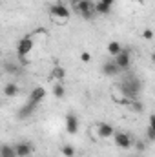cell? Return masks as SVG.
Here are the masks:
<instances>
[{
	"label": "cell",
	"mask_w": 155,
	"mask_h": 157,
	"mask_svg": "<svg viewBox=\"0 0 155 157\" xmlns=\"http://www.w3.org/2000/svg\"><path fill=\"white\" fill-rule=\"evenodd\" d=\"M142 39H144V40H152V39H153V31H152L150 28H146V29L142 31Z\"/></svg>",
	"instance_id": "cell-24"
},
{
	"label": "cell",
	"mask_w": 155,
	"mask_h": 157,
	"mask_svg": "<svg viewBox=\"0 0 155 157\" xmlns=\"http://www.w3.org/2000/svg\"><path fill=\"white\" fill-rule=\"evenodd\" d=\"M128 157H139V155H128Z\"/></svg>",
	"instance_id": "cell-27"
},
{
	"label": "cell",
	"mask_w": 155,
	"mask_h": 157,
	"mask_svg": "<svg viewBox=\"0 0 155 157\" xmlns=\"http://www.w3.org/2000/svg\"><path fill=\"white\" fill-rule=\"evenodd\" d=\"M49 15H51V17H55V18L66 20V18H70L71 11H70V7H68L66 4L57 2V4H51V6H49Z\"/></svg>",
	"instance_id": "cell-5"
},
{
	"label": "cell",
	"mask_w": 155,
	"mask_h": 157,
	"mask_svg": "<svg viewBox=\"0 0 155 157\" xmlns=\"http://www.w3.org/2000/svg\"><path fill=\"white\" fill-rule=\"evenodd\" d=\"M146 139H148L150 143L155 141V126H148V128H146Z\"/></svg>",
	"instance_id": "cell-22"
},
{
	"label": "cell",
	"mask_w": 155,
	"mask_h": 157,
	"mask_svg": "<svg viewBox=\"0 0 155 157\" xmlns=\"http://www.w3.org/2000/svg\"><path fill=\"white\" fill-rule=\"evenodd\" d=\"M13 148H15L17 157H31L33 152H35V146H33L29 141H20V143L13 144Z\"/></svg>",
	"instance_id": "cell-7"
},
{
	"label": "cell",
	"mask_w": 155,
	"mask_h": 157,
	"mask_svg": "<svg viewBox=\"0 0 155 157\" xmlns=\"http://www.w3.org/2000/svg\"><path fill=\"white\" fill-rule=\"evenodd\" d=\"M2 70H4L7 75H13V77H17V75H20V73H22L24 66H22V64H18V62L4 60V62H2Z\"/></svg>",
	"instance_id": "cell-9"
},
{
	"label": "cell",
	"mask_w": 155,
	"mask_h": 157,
	"mask_svg": "<svg viewBox=\"0 0 155 157\" xmlns=\"http://www.w3.org/2000/svg\"><path fill=\"white\" fill-rule=\"evenodd\" d=\"M93 9H95V15H110V13H112V7H110L108 4H104L102 0H99V2L93 6Z\"/></svg>",
	"instance_id": "cell-16"
},
{
	"label": "cell",
	"mask_w": 155,
	"mask_h": 157,
	"mask_svg": "<svg viewBox=\"0 0 155 157\" xmlns=\"http://www.w3.org/2000/svg\"><path fill=\"white\" fill-rule=\"evenodd\" d=\"M113 62L117 64V68L120 71H126L131 66V49L130 48H122L120 53H117L115 57H113Z\"/></svg>",
	"instance_id": "cell-4"
},
{
	"label": "cell",
	"mask_w": 155,
	"mask_h": 157,
	"mask_svg": "<svg viewBox=\"0 0 155 157\" xmlns=\"http://www.w3.org/2000/svg\"><path fill=\"white\" fill-rule=\"evenodd\" d=\"M77 150H75V146H71V144H64L62 146V155L64 157H75L77 154H75Z\"/></svg>",
	"instance_id": "cell-20"
},
{
	"label": "cell",
	"mask_w": 155,
	"mask_h": 157,
	"mask_svg": "<svg viewBox=\"0 0 155 157\" xmlns=\"http://www.w3.org/2000/svg\"><path fill=\"white\" fill-rule=\"evenodd\" d=\"M64 95H66V86H64V82H55V84H53V97L64 99Z\"/></svg>",
	"instance_id": "cell-18"
},
{
	"label": "cell",
	"mask_w": 155,
	"mask_h": 157,
	"mask_svg": "<svg viewBox=\"0 0 155 157\" xmlns=\"http://www.w3.org/2000/svg\"><path fill=\"white\" fill-rule=\"evenodd\" d=\"M80 60H82L84 64H88V62L91 60V53H89V51H82V53H80Z\"/></svg>",
	"instance_id": "cell-23"
},
{
	"label": "cell",
	"mask_w": 155,
	"mask_h": 157,
	"mask_svg": "<svg viewBox=\"0 0 155 157\" xmlns=\"http://www.w3.org/2000/svg\"><path fill=\"white\" fill-rule=\"evenodd\" d=\"M0 157H17V154H15V148H13V144L2 143V144H0Z\"/></svg>",
	"instance_id": "cell-17"
},
{
	"label": "cell",
	"mask_w": 155,
	"mask_h": 157,
	"mask_svg": "<svg viewBox=\"0 0 155 157\" xmlns=\"http://www.w3.org/2000/svg\"><path fill=\"white\" fill-rule=\"evenodd\" d=\"M100 71H102L106 77H115V75L120 73V70L117 68V64L113 62V59L104 60V62H102V66H100Z\"/></svg>",
	"instance_id": "cell-11"
},
{
	"label": "cell",
	"mask_w": 155,
	"mask_h": 157,
	"mask_svg": "<svg viewBox=\"0 0 155 157\" xmlns=\"http://www.w3.org/2000/svg\"><path fill=\"white\" fill-rule=\"evenodd\" d=\"M119 88H120V93L124 95V99L133 101V99H137V95L141 93L142 82H141L137 77L130 75V77H126L122 82H120V84H119Z\"/></svg>",
	"instance_id": "cell-1"
},
{
	"label": "cell",
	"mask_w": 155,
	"mask_h": 157,
	"mask_svg": "<svg viewBox=\"0 0 155 157\" xmlns=\"http://www.w3.org/2000/svg\"><path fill=\"white\" fill-rule=\"evenodd\" d=\"M51 78H55L57 82H64V78H66V70H64L62 66H53V70H51Z\"/></svg>",
	"instance_id": "cell-15"
},
{
	"label": "cell",
	"mask_w": 155,
	"mask_h": 157,
	"mask_svg": "<svg viewBox=\"0 0 155 157\" xmlns=\"http://www.w3.org/2000/svg\"><path fill=\"white\" fill-rule=\"evenodd\" d=\"M124 46L120 44V42H117V40H112L110 44H108V53H110V57H115L117 53H120V49H122Z\"/></svg>",
	"instance_id": "cell-19"
},
{
	"label": "cell",
	"mask_w": 155,
	"mask_h": 157,
	"mask_svg": "<svg viewBox=\"0 0 155 157\" xmlns=\"http://www.w3.org/2000/svg\"><path fill=\"white\" fill-rule=\"evenodd\" d=\"M2 93H4V97H17V95L20 93V86H18L17 82H7V84L4 86Z\"/></svg>",
	"instance_id": "cell-14"
},
{
	"label": "cell",
	"mask_w": 155,
	"mask_h": 157,
	"mask_svg": "<svg viewBox=\"0 0 155 157\" xmlns=\"http://www.w3.org/2000/svg\"><path fill=\"white\" fill-rule=\"evenodd\" d=\"M37 104H33V102H26V104H22L20 108H18V112H17V117L18 119H29L35 112H37Z\"/></svg>",
	"instance_id": "cell-12"
},
{
	"label": "cell",
	"mask_w": 155,
	"mask_h": 157,
	"mask_svg": "<svg viewBox=\"0 0 155 157\" xmlns=\"http://www.w3.org/2000/svg\"><path fill=\"white\" fill-rule=\"evenodd\" d=\"M78 2H80V0H68V4H70L71 7H75V6H77Z\"/></svg>",
	"instance_id": "cell-25"
},
{
	"label": "cell",
	"mask_w": 155,
	"mask_h": 157,
	"mask_svg": "<svg viewBox=\"0 0 155 157\" xmlns=\"http://www.w3.org/2000/svg\"><path fill=\"white\" fill-rule=\"evenodd\" d=\"M113 141H115L117 148H120V150H130L131 144H133V137L130 133H126V132H115Z\"/></svg>",
	"instance_id": "cell-6"
},
{
	"label": "cell",
	"mask_w": 155,
	"mask_h": 157,
	"mask_svg": "<svg viewBox=\"0 0 155 157\" xmlns=\"http://www.w3.org/2000/svg\"><path fill=\"white\" fill-rule=\"evenodd\" d=\"M131 146H135V150L137 152H146V141H142V139H137V141H133V144Z\"/></svg>",
	"instance_id": "cell-21"
},
{
	"label": "cell",
	"mask_w": 155,
	"mask_h": 157,
	"mask_svg": "<svg viewBox=\"0 0 155 157\" xmlns=\"http://www.w3.org/2000/svg\"><path fill=\"white\" fill-rule=\"evenodd\" d=\"M0 51H2V49H0Z\"/></svg>",
	"instance_id": "cell-30"
},
{
	"label": "cell",
	"mask_w": 155,
	"mask_h": 157,
	"mask_svg": "<svg viewBox=\"0 0 155 157\" xmlns=\"http://www.w3.org/2000/svg\"><path fill=\"white\" fill-rule=\"evenodd\" d=\"M75 157H84V155H75Z\"/></svg>",
	"instance_id": "cell-28"
},
{
	"label": "cell",
	"mask_w": 155,
	"mask_h": 157,
	"mask_svg": "<svg viewBox=\"0 0 155 157\" xmlns=\"http://www.w3.org/2000/svg\"><path fill=\"white\" fill-rule=\"evenodd\" d=\"M0 106H2V99H0Z\"/></svg>",
	"instance_id": "cell-29"
},
{
	"label": "cell",
	"mask_w": 155,
	"mask_h": 157,
	"mask_svg": "<svg viewBox=\"0 0 155 157\" xmlns=\"http://www.w3.org/2000/svg\"><path fill=\"white\" fill-rule=\"evenodd\" d=\"M113 133H115V128L112 124H108V122H99L97 124V135H99V139H112Z\"/></svg>",
	"instance_id": "cell-10"
},
{
	"label": "cell",
	"mask_w": 155,
	"mask_h": 157,
	"mask_svg": "<svg viewBox=\"0 0 155 157\" xmlns=\"http://www.w3.org/2000/svg\"><path fill=\"white\" fill-rule=\"evenodd\" d=\"M46 95H47V91H46L44 86H35V88L29 91V95H28V102H33V104L39 106L40 102L46 99Z\"/></svg>",
	"instance_id": "cell-8"
},
{
	"label": "cell",
	"mask_w": 155,
	"mask_h": 157,
	"mask_svg": "<svg viewBox=\"0 0 155 157\" xmlns=\"http://www.w3.org/2000/svg\"><path fill=\"white\" fill-rule=\"evenodd\" d=\"M66 132L70 135H75L78 132V117L75 113H68L66 115Z\"/></svg>",
	"instance_id": "cell-13"
},
{
	"label": "cell",
	"mask_w": 155,
	"mask_h": 157,
	"mask_svg": "<svg viewBox=\"0 0 155 157\" xmlns=\"http://www.w3.org/2000/svg\"><path fill=\"white\" fill-rule=\"evenodd\" d=\"M102 2H104V4H108L110 7H113V4H115V0H102Z\"/></svg>",
	"instance_id": "cell-26"
},
{
	"label": "cell",
	"mask_w": 155,
	"mask_h": 157,
	"mask_svg": "<svg viewBox=\"0 0 155 157\" xmlns=\"http://www.w3.org/2000/svg\"><path fill=\"white\" fill-rule=\"evenodd\" d=\"M93 6H95V2H91V0H80L77 6L73 7V11L77 13L80 18H84V20H91V18L95 17V9H93Z\"/></svg>",
	"instance_id": "cell-3"
},
{
	"label": "cell",
	"mask_w": 155,
	"mask_h": 157,
	"mask_svg": "<svg viewBox=\"0 0 155 157\" xmlns=\"http://www.w3.org/2000/svg\"><path fill=\"white\" fill-rule=\"evenodd\" d=\"M33 46H35V40H33L31 35H26V37H22V39L18 40V44H17V59H18V64H22V66H28L29 64L28 62V55L31 53Z\"/></svg>",
	"instance_id": "cell-2"
}]
</instances>
